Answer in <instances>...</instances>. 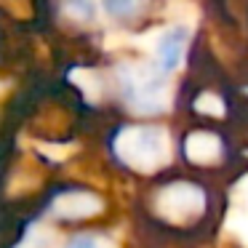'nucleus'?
I'll return each instance as SVG.
<instances>
[{
	"label": "nucleus",
	"instance_id": "2",
	"mask_svg": "<svg viewBox=\"0 0 248 248\" xmlns=\"http://www.w3.org/2000/svg\"><path fill=\"white\" fill-rule=\"evenodd\" d=\"M67 248H102V246H99L96 237H91V235H80V237H72V240L67 243Z\"/></svg>",
	"mask_w": 248,
	"mask_h": 248
},
{
	"label": "nucleus",
	"instance_id": "1",
	"mask_svg": "<svg viewBox=\"0 0 248 248\" xmlns=\"http://www.w3.org/2000/svg\"><path fill=\"white\" fill-rule=\"evenodd\" d=\"M187 40H189V30L182 27V24H176V27L163 32V38L157 40V48H155L157 67H160L163 75L173 72L179 67V62L184 56V48H187Z\"/></svg>",
	"mask_w": 248,
	"mask_h": 248
},
{
	"label": "nucleus",
	"instance_id": "3",
	"mask_svg": "<svg viewBox=\"0 0 248 248\" xmlns=\"http://www.w3.org/2000/svg\"><path fill=\"white\" fill-rule=\"evenodd\" d=\"M107 11L109 14H120V16H123V14H136V11H139V6H136V3H107Z\"/></svg>",
	"mask_w": 248,
	"mask_h": 248
}]
</instances>
